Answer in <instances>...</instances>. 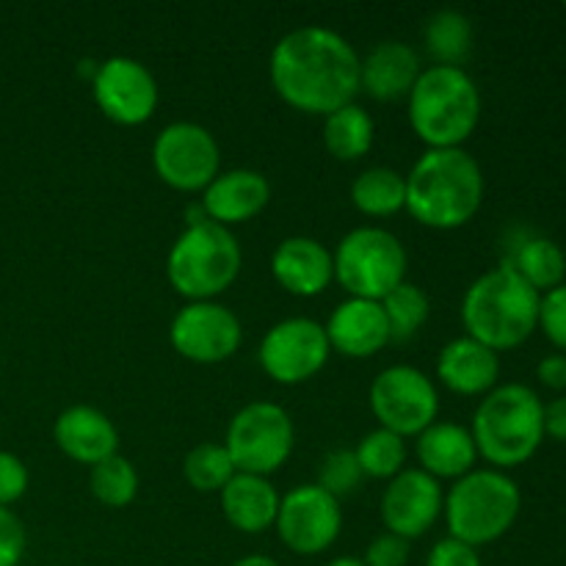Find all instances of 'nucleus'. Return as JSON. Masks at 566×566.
Segmentation results:
<instances>
[{"label":"nucleus","mask_w":566,"mask_h":566,"mask_svg":"<svg viewBox=\"0 0 566 566\" xmlns=\"http://www.w3.org/2000/svg\"><path fill=\"white\" fill-rule=\"evenodd\" d=\"M365 479L390 481L407 470V440L387 429H374L354 448Z\"/></svg>","instance_id":"29"},{"label":"nucleus","mask_w":566,"mask_h":566,"mask_svg":"<svg viewBox=\"0 0 566 566\" xmlns=\"http://www.w3.org/2000/svg\"><path fill=\"white\" fill-rule=\"evenodd\" d=\"M409 125L429 149L464 147L481 122V88L464 66H426L409 92Z\"/></svg>","instance_id":"5"},{"label":"nucleus","mask_w":566,"mask_h":566,"mask_svg":"<svg viewBox=\"0 0 566 566\" xmlns=\"http://www.w3.org/2000/svg\"><path fill=\"white\" fill-rule=\"evenodd\" d=\"M484 202V171L464 147L426 149L407 175V208L429 230H459Z\"/></svg>","instance_id":"2"},{"label":"nucleus","mask_w":566,"mask_h":566,"mask_svg":"<svg viewBox=\"0 0 566 566\" xmlns=\"http://www.w3.org/2000/svg\"><path fill=\"white\" fill-rule=\"evenodd\" d=\"M539 302L542 293H536L512 265L501 263L464 291V332L492 352H512L539 329Z\"/></svg>","instance_id":"3"},{"label":"nucleus","mask_w":566,"mask_h":566,"mask_svg":"<svg viewBox=\"0 0 566 566\" xmlns=\"http://www.w3.org/2000/svg\"><path fill=\"white\" fill-rule=\"evenodd\" d=\"M381 310H385L387 324H390L392 343H401L423 329L431 315V302L423 287L415 285V282H401L396 291L381 298Z\"/></svg>","instance_id":"30"},{"label":"nucleus","mask_w":566,"mask_h":566,"mask_svg":"<svg viewBox=\"0 0 566 566\" xmlns=\"http://www.w3.org/2000/svg\"><path fill=\"white\" fill-rule=\"evenodd\" d=\"M426 566H484V562H481V553L475 547L446 536L431 547L429 556H426Z\"/></svg>","instance_id":"38"},{"label":"nucleus","mask_w":566,"mask_h":566,"mask_svg":"<svg viewBox=\"0 0 566 566\" xmlns=\"http://www.w3.org/2000/svg\"><path fill=\"white\" fill-rule=\"evenodd\" d=\"M53 442L66 459L88 468L119 453V431L114 420L88 403H75L55 418Z\"/></svg>","instance_id":"17"},{"label":"nucleus","mask_w":566,"mask_h":566,"mask_svg":"<svg viewBox=\"0 0 566 566\" xmlns=\"http://www.w3.org/2000/svg\"><path fill=\"white\" fill-rule=\"evenodd\" d=\"M420 72L423 66L418 50L401 39H387L359 61V92L370 94L379 103L403 99L415 88Z\"/></svg>","instance_id":"22"},{"label":"nucleus","mask_w":566,"mask_h":566,"mask_svg":"<svg viewBox=\"0 0 566 566\" xmlns=\"http://www.w3.org/2000/svg\"><path fill=\"white\" fill-rule=\"evenodd\" d=\"M415 453H418L420 470L440 484L462 479L479 464V448L470 429L451 420H434L429 429L420 431Z\"/></svg>","instance_id":"23"},{"label":"nucleus","mask_w":566,"mask_h":566,"mask_svg":"<svg viewBox=\"0 0 566 566\" xmlns=\"http://www.w3.org/2000/svg\"><path fill=\"white\" fill-rule=\"evenodd\" d=\"M243 265L241 243L230 227L216 221L186 227L166 258L169 285L188 302H216L230 291Z\"/></svg>","instance_id":"7"},{"label":"nucleus","mask_w":566,"mask_h":566,"mask_svg":"<svg viewBox=\"0 0 566 566\" xmlns=\"http://www.w3.org/2000/svg\"><path fill=\"white\" fill-rule=\"evenodd\" d=\"M545 437L566 442V396H558L551 403H545Z\"/></svg>","instance_id":"40"},{"label":"nucleus","mask_w":566,"mask_h":566,"mask_svg":"<svg viewBox=\"0 0 566 566\" xmlns=\"http://www.w3.org/2000/svg\"><path fill=\"white\" fill-rule=\"evenodd\" d=\"M409 545L412 542L401 539L396 534H379L370 539V545L365 547L363 562L365 566H407L409 564Z\"/></svg>","instance_id":"37"},{"label":"nucleus","mask_w":566,"mask_h":566,"mask_svg":"<svg viewBox=\"0 0 566 566\" xmlns=\"http://www.w3.org/2000/svg\"><path fill=\"white\" fill-rule=\"evenodd\" d=\"M512 265L536 293H547L553 287L564 285L566 276V254L553 238L545 235H525L520 238L517 247L503 260Z\"/></svg>","instance_id":"25"},{"label":"nucleus","mask_w":566,"mask_h":566,"mask_svg":"<svg viewBox=\"0 0 566 566\" xmlns=\"http://www.w3.org/2000/svg\"><path fill=\"white\" fill-rule=\"evenodd\" d=\"M169 340L188 363L219 365L238 354L243 343V326L227 304L188 302L171 318Z\"/></svg>","instance_id":"14"},{"label":"nucleus","mask_w":566,"mask_h":566,"mask_svg":"<svg viewBox=\"0 0 566 566\" xmlns=\"http://www.w3.org/2000/svg\"><path fill=\"white\" fill-rule=\"evenodd\" d=\"M442 503L446 492L437 479L423 473L420 468H407L387 481L381 492V523L387 534H396L401 539L415 542L429 534L442 517Z\"/></svg>","instance_id":"16"},{"label":"nucleus","mask_w":566,"mask_h":566,"mask_svg":"<svg viewBox=\"0 0 566 566\" xmlns=\"http://www.w3.org/2000/svg\"><path fill=\"white\" fill-rule=\"evenodd\" d=\"M219 497L227 523L241 534H263L274 528L282 495L271 484V479L235 473L230 484L219 492Z\"/></svg>","instance_id":"24"},{"label":"nucleus","mask_w":566,"mask_h":566,"mask_svg":"<svg viewBox=\"0 0 566 566\" xmlns=\"http://www.w3.org/2000/svg\"><path fill=\"white\" fill-rule=\"evenodd\" d=\"M423 44L434 66H464L473 53V22L459 9H440L426 20Z\"/></svg>","instance_id":"27"},{"label":"nucleus","mask_w":566,"mask_h":566,"mask_svg":"<svg viewBox=\"0 0 566 566\" xmlns=\"http://www.w3.org/2000/svg\"><path fill=\"white\" fill-rule=\"evenodd\" d=\"M28 551L22 520L11 509L0 506V566H20Z\"/></svg>","instance_id":"36"},{"label":"nucleus","mask_w":566,"mask_h":566,"mask_svg":"<svg viewBox=\"0 0 566 566\" xmlns=\"http://www.w3.org/2000/svg\"><path fill=\"white\" fill-rule=\"evenodd\" d=\"M363 481L365 475L357 457H354V448H335V451H329L321 459L318 481L315 484L329 492L332 497L343 501L346 495H354Z\"/></svg>","instance_id":"33"},{"label":"nucleus","mask_w":566,"mask_h":566,"mask_svg":"<svg viewBox=\"0 0 566 566\" xmlns=\"http://www.w3.org/2000/svg\"><path fill=\"white\" fill-rule=\"evenodd\" d=\"M523 509L517 481L495 468H475L457 479L446 492L442 517L448 536L470 547H484L512 531Z\"/></svg>","instance_id":"6"},{"label":"nucleus","mask_w":566,"mask_h":566,"mask_svg":"<svg viewBox=\"0 0 566 566\" xmlns=\"http://www.w3.org/2000/svg\"><path fill=\"white\" fill-rule=\"evenodd\" d=\"M326 337L332 352L352 359H368L390 346V324L381 310V302L370 298H346L332 310L326 321Z\"/></svg>","instance_id":"19"},{"label":"nucleus","mask_w":566,"mask_h":566,"mask_svg":"<svg viewBox=\"0 0 566 566\" xmlns=\"http://www.w3.org/2000/svg\"><path fill=\"white\" fill-rule=\"evenodd\" d=\"M536 379L547 390H566V354H551V357L539 359V365H536Z\"/></svg>","instance_id":"39"},{"label":"nucleus","mask_w":566,"mask_h":566,"mask_svg":"<svg viewBox=\"0 0 566 566\" xmlns=\"http://www.w3.org/2000/svg\"><path fill=\"white\" fill-rule=\"evenodd\" d=\"M282 545L296 556H321L343 531V509L337 497L318 484H298L285 492L274 523Z\"/></svg>","instance_id":"13"},{"label":"nucleus","mask_w":566,"mask_h":566,"mask_svg":"<svg viewBox=\"0 0 566 566\" xmlns=\"http://www.w3.org/2000/svg\"><path fill=\"white\" fill-rule=\"evenodd\" d=\"M359 61L343 33L304 25L274 44L269 77L282 103L302 114L329 116L359 94Z\"/></svg>","instance_id":"1"},{"label":"nucleus","mask_w":566,"mask_h":566,"mask_svg":"<svg viewBox=\"0 0 566 566\" xmlns=\"http://www.w3.org/2000/svg\"><path fill=\"white\" fill-rule=\"evenodd\" d=\"M271 274L276 285L291 296L313 298L321 296L335 280L332 252L310 235H291L276 243L271 254Z\"/></svg>","instance_id":"18"},{"label":"nucleus","mask_w":566,"mask_h":566,"mask_svg":"<svg viewBox=\"0 0 566 566\" xmlns=\"http://www.w3.org/2000/svg\"><path fill=\"white\" fill-rule=\"evenodd\" d=\"M296 426L285 407L274 401H254L238 409L227 426L224 448L238 473L263 475L282 468L291 459Z\"/></svg>","instance_id":"9"},{"label":"nucleus","mask_w":566,"mask_h":566,"mask_svg":"<svg viewBox=\"0 0 566 566\" xmlns=\"http://www.w3.org/2000/svg\"><path fill=\"white\" fill-rule=\"evenodd\" d=\"M153 166L175 191H205L221 171V147L205 125L171 122L155 136Z\"/></svg>","instance_id":"11"},{"label":"nucleus","mask_w":566,"mask_h":566,"mask_svg":"<svg viewBox=\"0 0 566 566\" xmlns=\"http://www.w3.org/2000/svg\"><path fill=\"white\" fill-rule=\"evenodd\" d=\"M437 379L457 396L484 398L501 379V354L468 335L453 337L437 357Z\"/></svg>","instance_id":"21"},{"label":"nucleus","mask_w":566,"mask_h":566,"mask_svg":"<svg viewBox=\"0 0 566 566\" xmlns=\"http://www.w3.org/2000/svg\"><path fill=\"white\" fill-rule=\"evenodd\" d=\"M88 490L103 506L125 509L138 495V473L130 459L116 453V457L94 464L92 473H88Z\"/></svg>","instance_id":"32"},{"label":"nucleus","mask_w":566,"mask_h":566,"mask_svg":"<svg viewBox=\"0 0 566 566\" xmlns=\"http://www.w3.org/2000/svg\"><path fill=\"white\" fill-rule=\"evenodd\" d=\"M31 484L25 462L17 453L0 451V506L11 509L17 501H22Z\"/></svg>","instance_id":"35"},{"label":"nucleus","mask_w":566,"mask_h":566,"mask_svg":"<svg viewBox=\"0 0 566 566\" xmlns=\"http://www.w3.org/2000/svg\"><path fill=\"white\" fill-rule=\"evenodd\" d=\"M335 282L348 293V298H370L381 302L401 282H407L409 254L401 238L385 227H354L332 252Z\"/></svg>","instance_id":"8"},{"label":"nucleus","mask_w":566,"mask_h":566,"mask_svg":"<svg viewBox=\"0 0 566 566\" xmlns=\"http://www.w3.org/2000/svg\"><path fill=\"white\" fill-rule=\"evenodd\" d=\"M470 434L479 448V459L506 473L539 451L545 440V403L528 385H497L481 398Z\"/></svg>","instance_id":"4"},{"label":"nucleus","mask_w":566,"mask_h":566,"mask_svg":"<svg viewBox=\"0 0 566 566\" xmlns=\"http://www.w3.org/2000/svg\"><path fill=\"white\" fill-rule=\"evenodd\" d=\"M326 566H365V562L357 556H337V558H332Z\"/></svg>","instance_id":"42"},{"label":"nucleus","mask_w":566,"mask_h":566,"mask_svg":"<svg viewBox=\"0 0 566 566\" xmlns=\"http://www.w3.org/2000/svg\"><path fill=\"white\" fill-rule=\"evenodd\" d=\"M230 566H280V562L271 556H263V553H252V556L238 558V562H232Z\"/></svg>","instance_id":"41"},{"label":"nucleus","mask_w":566,"mask_h":566,"mask_svg":"<svg viewBox=\"0 0 566 566\" xmlns=\"http://www.w3.org/2000/svg\"><path fill=\"white\" fill-rule=\"evenodd\" d=\"M352 202L368 219H390L407 208V175L390 166H370L354 177Z\"/></svg>","instance_id":"26"},{"label":"nucleus","mask_w":566,"mask_h":566,"mask_svg":"<svg viewBox=\"0 0 566 566\" xmlns=\"http://www.w3.org/2000/svg\"><path fill=\"white\" fill-rule=\"evenodd\" d=\"M332 357L324 324L304 315L276 321L260 340L258 363L276 385H302L318 376Z\"/></svg>","instance_id":"12"},{"label":"nucleus","mask_w":566,"mask_h":566,"mask_svg":"<svg viewBox=\"0 0 566 566\" xmlns=\"http://www.w3.org/2000/svg\"><path fill=\"white\" fill-rule=\"evenodd\" d=\"M376 122L359 103H348L324 116V147L337 160H359L370 153Z\"/></svg>","instance_id":"28"},{"label":"nucleus","mask_w":566,"mask_h":566,"mask_svg":"<svg viewBox=\"0 0 566 566\" xmlns=\"http://www.w3.org/2000/svg\"><path fill=\"white\" fill-rule=\"evenodd\" d=\"M539 329L547 340L566 354V282L542 293L539 302Z\"/></svg>","instance_id":"34"},{"label":"nucleus","mask_w":566,"mask_h":566,"mask_svg":"<svg viewBox=\"0 0 566 566\" xmlns=\"http://www.w3.org/2000/svg\"><path fill=\"white\" fill-rule=\"evenodd\" d=\"M202 208L210 221L221 227H235L252 221L271 202V182L263 171L230 169L219 171L216 180L202 191Z\"/></svg>","instance_id":"20"},{"label":"nucleus","mask_w":566,"mask_h":566,"mask_svg":"<svg viewBox=\"0 0 566 566\" xmlns=\"http://www.w3.org/2000/svg\"><path fill=\"white\" fill-rule=\"evenodd\" d=\"M235 473L238 470L227 453L224 442H199L182 459V475H186L188 486L205 492V495L224 490Z\"/></svg>","instance_id":"31"},{"label":"nucleus","mask_w":566,"mask_h":566,"mask_svg":"<svg viewBox=\"0 0 566 566\" xmlns=\"http://www.w3.org/2000/svg\"><path fill=\"white\" fill-rule=\"evenodd\" d=\"M92 94L97 108L111 122L138 127L158 108V81L142 61L130 55H111L94 66Z\"/></svg>","instance_id":"15"},{"label":"nucleus","mask_w":566,"mask_h":566,"mask_svg":"<svg viewBox=\"0 0 566 566\" xmlns=\"http://www.w3.org/2000/svg\"><path fill=\"white\" fill-rule=\"evenodd\" d=\"M370 412L379 420V429L398 437H418L440 420V392L431 376L415 365H390L370 381Z\"/></svg>","instance_id":"10"}]
</instances>
